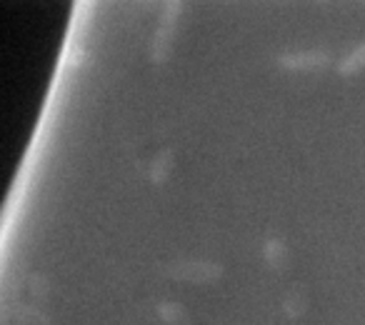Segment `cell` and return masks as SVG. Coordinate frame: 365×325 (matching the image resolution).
I'll return each mask as SVG.
<instances>
[{
    "mask_svg": "<svg viewBox=\"0 0 365 325\" xmlns=\"http://www.w3.org/2000/svg\"><path fill=\"white\" fill-rule=\"evenodd\" d=\"M168 275L185 283H215L223 278V265L210 260H175L168 265Z\"/></svg>",
    "mask_w": 365,
    "mask_h": 325,
    "instance_id": "7a4b0ae2",
    "label": "cell"
},
{
    "mask_svg": "<svg viewBox=\"0 0 365 325\" xmlns=\"http://www.w3.org/2000/svg\"><path fill=\"white\" fill-rule=\"evenodd\" d=\"M360 71H365V43L358 48H353V51L338 63V73L345 78L355 76V73H360Z\"/></svg>",
    "mask_w": 365,
    "mask_h": 325,
    "instance_id": "8992f818",
    "label": "cell"
},
{
    "mask_svg": "<svg viewBox=\"0 0 365 325\" xmlns=\"http://www.w3.org/2000/svg\"><path fill=\"white\" fill-rule=\"evenodd\" d=\"M278 66L293 73H313L330 66V56L325 51H300V53H283L278 58Z\"/></svg>",
    "mask_w": 365,
    "mask_h": 325,
    "instance_id": "3957f363",
    "label": "cell"
},
{
    "mask_svg": "<svg viewBox=\"0 0 365 325\" xmlns=\"http://www.w3.org/2000/svg\"><path fill=\"white\" fill-rule=\"evenodd\" d=\"M173 165H175V155H173V150H160L155 158H153L150 162V180L155 185L165 183L168 178H170L173 173Z\"/></svg>",
    "mask_w": 365,
    "mask_h": 325,
    "instance_id": "5b68a950",
    "label": "cell"
},
{
    "mask_svg": "<svg viewBox=\"0 0 365 325\" xmlns=\"http://www.w3.org/2000/svg\"><path fill=\"white\" fill-rule=\"evenodd\" d=\"M180 13H182V3H175V0L165 3V8H163L160 26H158L155 38H153V46H150L153 63H158V66L170 61L173 46H175V26Z\"/></svg>",
    "mask_w": 365,
    "mask_h": 325,
    "instance_id": "6da1fadb",
    "label": "cell"
},
{
    "mask_svg": "<svg viewBox=\"0 0 365 325\" xmlns=\"http://www.w3.org/2000/svg\"><path fill=\"white\" fill-rule=\"evenodd\" d=\"M283 310L290 315V318H300L305 313V298L300 293H290L283 303Z\"/></svg>",
    "mask_w": 365,
    "mask_h": 325,
    "instance_id": "ba28073f",
    "label": "cell"
},
{
    "mask_svg": "<svg viewBox=\"0 0 365 325\" xmlns=\"http://www.w3.org/2000/svg\"><path fill=\"white\" fill-rule=\"evenodd\" d=\"M263 260L270 265V268H283L285 260H288V245H285L283 238H278V235H273V238H268L263 243Z\"/></svg>",
    "mask_w": 365,
    "mask_h": 325,
    "instance_id": "277c9868",
    "label": "cell"
},
{
    "mask_svg": "<svg viewBox=\"0 0 365 325\" xmlns=\"http://www.w3.org/2000/svg\"><path fill=\"white\" fill-rule=\"evenodd\" d=\"M158 315H160V320L168 325H185L188 323V310L182 308L180 303H160L158 305Z\"/></svg>",
    "mask_w": 365,
    "mask_h": 325,
    "instance_id": "52a82bcc",
    "label": "cell"
}]
</instances>
